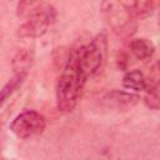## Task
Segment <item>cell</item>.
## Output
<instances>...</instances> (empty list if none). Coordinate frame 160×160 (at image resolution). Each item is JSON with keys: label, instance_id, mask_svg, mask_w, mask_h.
I'll return each mask as SVG.
<instances>
[{"label": "cell", "instance_id": "obj_1", "mask_svg": "<svg viewBox=\"0 0 160 160\" xmlns=\"http://www.w3.org/2000/svg\"><path fill=\"white\" fill-rule=\"evenodd\" d=\"M88 76L80 70L74 56L69 52L62 72L56 84V106L61 112H70L84 89Z\"/></svg>", "mask_w": 160, "mask_h": 160}, {"label": "cell", "instance_id": "obj_2", "mask_svg": "<svg viewBox=\"0 0 160 160\" xmlns=\"http://www.w3.org/2000/svg\"><path fill=\"white\" fill-rule=\"evenodd\" d=\"M70 54L74 56L80 70L86 76H90L102 65L106 54V39L102 34H100L89 44L70 50Z\"/></svg>", "mask_w": 160, "mask_h": 160}, {"label": "cell", "instance_id": "obj_3", "mask_svg": "<svg viewBox=\"0 0 160 160\" xmlns=\"http://www.w3.org/2000/svg\"><path fill=\"white\" fill-rule=\"evenodd\" d=\"M29 15L19 26L18 35L20 38H40L42 36L55 18V9L46 2L32 1Z\"/></svg>", "mask_w": 160, "mask_h": 160}, {"label": "cell", "instance_id": "obj_4", "mask_svg": "<svg viewBox=\"0 0 160 160\" xmlns=\"http://www.w3.org/2000/svg\"><path fill=\"white\" fill-rule=\"evenodd\" d=\"M46 126L45 118L35 110H25L20 112L11 122L10 130L20 139H26L41 134Z\"/></svg>", "mask_w": 160, "mask_h": 160}, {"label": "cell", "instance_id": "obj_5", "mask_svg": "<svg viewBox=\"0 0 160 160\" xmlns=\"http://www.w3.org/2000/svg\"><path fill=\"white\" fill-rule=\"evenodd\" d=\"M101 100L108 108H114L116 110H128L135 106L139 102L140 98L128 91L112 90V91L106 92Z\"/></svg>", "mask_w": 160, "mask_h": 160}, {"label": "cell", "instance_id": "obj_6", "mask_svg": "<svg viewBox=\"0 0 160 160\" xmlns=\"http://www.w3.org/2000/svg\"><path fill=\"white\" fill-rule=\"evenodd\" d=\"M131 18H145L149 16L154 10V1L140 0V1H122L120 2Z\"/></svg>", "mask_w": 160, "mask_h": 160}, {"label": "cell", "instance_id": "obj_7", "mask_svg": "<svg viewBox=\"0 0 160 160\" xmlns=\"http://www.w3.org/2000/svg\"><path fill=\"white\" fill-rule=\"evenodd\" d=\"M130 50L134 54V56L139 60H148L154 55L155 46L154 44L145 39V38H136L132 39L130 42Z\"/></svg>", "mask_w": 160, "mask_h": 160}, {"label": "cell", "instance_id": "obj_8", "mask_svg": "<svg viewBox=\"0 0 160 160\" xmlns=\"http://www.w3.org/2000/svg\"><path fill=\"white\" fill-rule=\"evenodd\" d=\"M34 60V55L29 49H20L12 58L11 66L15 74H28V70L30 69Z\"/></svg>", "mask_w": 160, "mask_h": 160}, {"label": "cell", "instance_id": "obj_9", "mask_svg": "<svg viewBox=\"0 0 160 160\" xmlns=\"http://www.w3.org/2000/svg\"><path fill=\"white\" fill-rule=\"evenodd\" d=\"M122 86L128 90H134V91L145 90L146 79L140 70H130L125 72L122 78Z\"/></svg>", "mask_w": 160, "mask_h": 160}, {"label": "cell", "instance_id": "obj_10", "mask_svg": "<svg viewBox=\"0 0 160 160\" xmlns=\"http://www.w3.org/2000/svg\"><path fill=\"white\" fill-rule=\"evenodd\" d=\"M26 75L24 74H15L0 90V108L2 106V104L9 99V96L24 82Z\"/></svg>", "mask_w": 160, "mask_h": 160}, {"label": "cell", "instance_id": "obj_11", "mask_svg": "<svg viewBox=\"0 0 160 160\" xmlns=\"http://www.w3.org/2000/svg\"><path fill=\"white\" fill-rule=\"evenodd\" d=\"M145 90H146V95L144 98L145 104L150 109L158 110L159 109V86H158V82H154V84L146 82Z\"/></svg>", "mask_w": 160, "mask_h": 160}]
</instances>
